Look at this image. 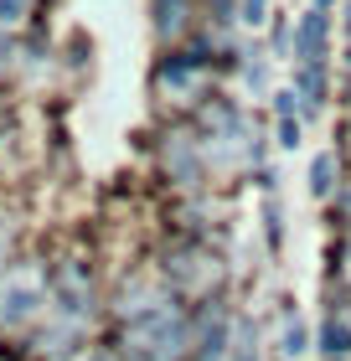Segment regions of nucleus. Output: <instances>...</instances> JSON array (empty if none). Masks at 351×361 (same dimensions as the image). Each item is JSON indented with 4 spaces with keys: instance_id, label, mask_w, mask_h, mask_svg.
<instances>
[{
    "instance_id": "nucleus-3",
    "label": "nucleus",
    "mask_w": 351,
    "mask_h": 361,
    "mask_svg": "<svg viewBox=\"0 0 351 361\" xmlns=\"http://www.w3.org/2000/svg\"><path fill=\"white\" fill-rule=\"evenodd\" d=\"M93 361H109V356H93Z\"/></svg>"
},
{
    "instance_id": "nucleus-1",
    "label": "nucleus",
    "mask_w": 351,
    "mask_h": 361,
    "mask_svg": "<svg viewBox=\"0 0 351 361\" xmlns=\"http://www.w3.org/2000/svg\"><path fill=\"white\" fill-rule=\"evenodd\" d=\"M31 310H37V289L31 284H16V289H6L0 294V320H21V315H31Z\"/></svg>"
},
{
    "instance_id": "nucleus-2",
    "label": "nucleus",
    "mask_w": 351,
    "mask_h": 361,
    "mask_svg": "<svg viewBox=\"0 0 351 361\" xmlns=\"http://www.w3.org/2000/svg\"><path fill=\"white\" fill-rule=\"evenodd\" d=\"M331 186V160H321V166H315V191H326Z\"/></svg>"
}]
</instances>
